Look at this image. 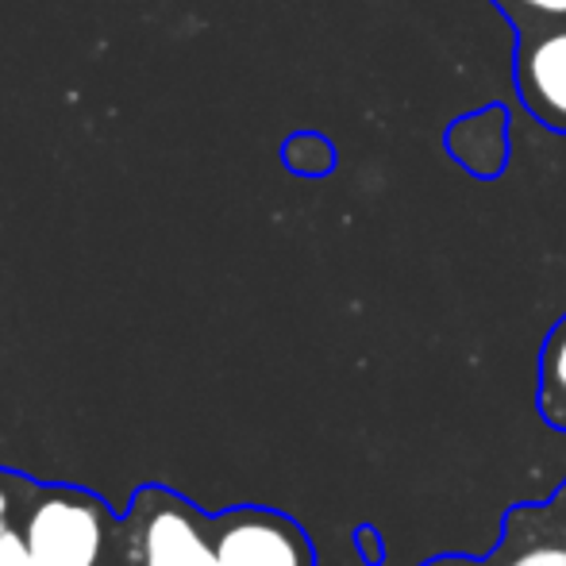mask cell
<instances>
[{"mask_svg":"<svg viewBox=\"0 0 566 566\" xmlns=\"http://www.w3.org/2000/svg\"><path fill=\"white\" fill-rule=\"evenodd\" d=\"M505 15H513L524 28H536V23L566 20V0H493Z\"/></svg>","mask_w":566,"mask_h":566,"instance_id":"cell-10","label":"cell"},{"mask_svg":"<svg viewBox=\"0 0 566 566\" xmlns=\"http://www.w3.org/2000/svg\"><path fill=\"white\" fill-rule=\"evenodd\" d=\"M35 485V478L23 474V470H12V467H0V539L15 528L20 521L23 505H28V493Z\"/></svg>","mask_w":566,"mask_h":566,"instance_id":"cell-8","label":"cell"},{"mask_svg":"<svg viewBox=\"0 0 566 566\" xmlns=\"http://www.w3.org/2000/svg\"><path fill=\"white\" fill-rule=\"evenodd\" d=\"M424 566H478V563H470V559H432Z\"/></svg>","mask_w":566,"mask_h":566,"instance_id":"cell-12","label":"cell"},{"mask_svg":"<svg viewBox=\"0 0 566 566\" xmlns=\"http://www.w3.org/2000/svg\"><path fill=\"white\" fill-rule=\"evenodd\" d=\"M113 566H220L212 516L166 485H139L116 516Z\"/></svg>","mask_w":566,"mask_h":566,"instance_id":"cell-2","label":"cell"},{"mask_svg":"<svg viewBox=\"0 0 566 566\" xmlns=\"http://www.w3.org/2000/svg\"><path fill=\"white\" fill-rule=\"evenodd\" d=\"M212 539L220 566H316L308 532L277 509H224L212 516Z\"/></svg>","mask_w":566,"mask_h":566,"instance_id":"cell-3","label":"cell"},{"mask_svg":"<svg viewBox=\"0 0 566 566\" xmlns=\"http://www.w3.org/2000/svg\"><path fill=\"white\" fill-rule=\"evenodd\" d=\"M516 90L539 124L566 132V28L528 31L516 54Z\"/></svg>","mask_w":566,"mask_h":566,"instance_id":"cell-4","label":"cell"},{"mask_svg":"<svg viewBox=\"0 0 566 566\" xmlns=\"http://www.w3.org/2000/svg\"><path fill=\"white\" fill-rule=\"evenodd\" d=\"M448 147L470 174H482V178L501 174L509 158L505 108H482V113L462 116L448 132Z\"/></svg>","mask_w":566,"mask_h":566,"instance_id":"cell-5","label":"cell"},{"mask_svg":"<svg viewBox=\"0 0 566 566\" xmlns=\"http://www.w3.org/2000/svg\"><path fill=\"white\" fill-rule=\"evenodd\" d=\"M532 516V532L521 536L516 524H509V544L501 547V555L493 559V566H566V536H547L536 532V513Z\"/></svg>","mask_w":566,"mask_h":566,"instance_id":"cell-6","label":"cell"},{"mask_svg":"<svg viewBox=\"0 0 566 566\" xmlns=\"http://www.w3.org/2000/svg\"><path fill=\"white\" fill-rule=\"evenodd\" d=\"M285 166L297 174H324L332 170V147L321 139V135H293L282 150Z\"/></svg>","mask_w":566,"mask_h":566,"instance_id":"cell-9","label":"cell"},{"mask_svg":"<svg viewBox=\"0 0 566 566\" xmlns=\"http://www.w3.org/2000/svg\"><path fill=\"white\" fill-rule=\"evenodd\" d=\"M539 405L555 428H566V321L552 332L539 366Z\"/></svg>","mask_w":566,"mask_h":566,"instance_id":"cell-7","label":"cell"},{"mask_svg":"<svg viewBox=\"0 0 566 566\" xmlns=\"http://www.w3.org/2000/svg\"><path fill=\"white\" fill-rule=\"evenodd\" d=\"M0 566H35V559H31L28 544H23L20 532H8L4 539H0Z\"/></svg>","mask_w":566,"mask_h":566,"instance_id":"cell-11","label":"cell"},{"mask_svg":"<svg viewBox=\"0 0 566 566\" xmlns=\"http://www.w3.org/2000/svg\"><path fill=\"white\" fill-rule=\"evenodd\" d=\"M15 532L35 566H113L116 513L85 485L35 482Z\"/></svg>","mask_w":566,"mask_h":566,"instance_id":"cell-1","label":"cell"}]
</instances>
